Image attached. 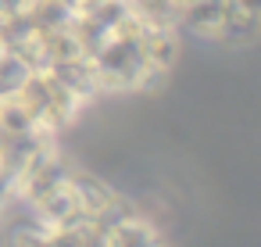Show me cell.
<instances>
[{
    "instance_id": "3",
    "label": "cell",
    "mask_w": 261,
    "mask_h": 247,
    "mask_svg": "<svg viewBox=\"0 0 261 247\" xmlns=\"http://www.w3.org/2000/svg\"><path fill=\"white\" fill-rule=\"evenodd\" d=\"M100 247H168L161 229L140 215L129 201L100 222Z\"/></svg>"
},
{
    "instance_id": "7",
    "label": "cell",
    "mask_w": 261,
    "mask_h": 247,
    "mask_svg": "<svg viewBox=\"0 0 261 247\" xmlns=\"http://www.w3.org/2000/svg\"><path fill=\"white\" fill-rule=\"evenodd\" d=\"M25 65L4 47V43H0V101H4V97H11L15 90H18V83L25 79Z\"/></svg>"
},
{
    "instance_id": "5",
    "label": "cell",
    "mask_w": 261,
    "mask_h": 247,
    "mask_svg": "<svg viewBox=\"0 0 261 247\" xmlns=\"http://www.w3.org/2000/svg\"><path fill=\"white\" fill-rule=\"evenodd\" d=\"M254 40H261V0H229L218 43L222 47H247Z\"/></svg>"
},
{
    "instance_id": "2",
    "label": "cell",
    "mask_w": 261,
    "mask_h": 247,
    "mask_svg": "<svg viewBox=\"0 0 261 247\" xmlns=\"http://www.w3.org/2000/svg\"><path fill=\"white\" fill-rule=\"evenodd\" d=\"M100 93L158 90L179 58V29H158L133 11L86 54Z\"/></svg>"
},
{
    "instance_id": "8",
    "label": "cell",
    "mask_w": 261,
    "mask_h": 247,
    "mask_svg": "<svg viewBox=\"0 0 261 247\" xmlns=\"http://www.w3.org/2000/svg\"><path fill=\"white\" fill-rule=\"evenodd\" d=\"M22 4H25V0H0V18H8V15H11V11H18Z\"/></svg>"
},
{
    "instance_id": "1",
    "label": "cell",
    "mask_w": 261,
    "mask_h": 247,
    "mask_svg": "<svg viewBox=\"0 0 261 247\" xmlns=\"http://www.w3.org/2000/svg\"><path fill=\"white\" fill-rule=\"evenodd\" d=\"M125 201L93 172L79 168L58 140L40 143L18 168L15 179V208L25 211L40 226H83L104 222Z\"/></svg>"
},
{
    "instance_id": "6",
    "label": "cell",
    "mask_w": 261,
    "mask_h": 247,
    "mask_svg": "<svg viewBox=\"0 0 261 247\" xmlns=\"http://www.w3.org/2000/svg\"><path fill=\"white\" fill-rule=\"evenodd\" d=\"M22 161L11 158L8 151H0V222L8 218V211L15 208V179H18Z\"/></svg>"
},
{
    "instance_id": "9",
    "label": "cell",
    "mask_w": 261,
    "mask_h": 247,
    "mask_svg": "<svg viewBox=\"0 0 261 247\" xmlns=\"http://www.w3.org/2000/svg\"><path fill=\"white\" fill-rule=\"evenodd\" d=\"M65 4H68V8H79V4H86V0H65Z\"/></svg>"
},
{
    "instance_id": "4",
    "label": "cell",
    "mask_w": 261,
    "mask_h": 247,
    "mask_svg": "<svg viewBox=\"0 0 261 247\" xmlns=\"http://www.w3.org/2000/svg\"><path fill=\"white\" fill-rule=\"evenodd\" d=\"M229 0H182L179 4V33H193L197 40L218 43L225 26Z\"/></svg>"
}]
</instances>
